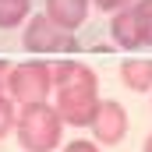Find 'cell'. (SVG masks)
Returning <instances> with one entry per match:
<instances>
[{
	"instance_id": "6",
	"label": "cell",
	"mask_w": 152,
	"mask_h": 152,
	"mask_svg": "<svg viewBox=\"0 0 152 152\" xmlns=\"http://www.w3.org/2000/svg\"><path fill=\"white\" fill-rule=\"evenodd\" d=\"M50 75H53V88H75V85H85V88H99V75L81 64L78 57H64V60H53L50 64Z\"/></svg>"
},
{
	"instance_id": "15",
	"label": "cell",
	"mask_w": 152,
	"mask_h": 152,
	"mask_svg": "<svg viewBox=\"0 0 152 152\" xmlns=\"http://www.w3.org/2000/svg\"><path fill=\"white\" fill-rule=\"evenodd\" d=\"M11 67H14V64H11L7 57H0V92H7V81H11Z\"/></svg>"
},
{
	"instance_id": "16",
	"label": "cell",
	"mask_w": 152,
	"mask_h": 152,
	"mask_svg": "<svg viewBox=\"0 0 152 152\" xmlns=\"http://www.w3.org/2000/svg\"><path fill=\"white\" fill-rule=\"evenodd\" d=\"M142 152H152V134L145 138V145H142Z\"/></svg>"
},
{
	"instance_id": "5",
	"label": "cell",
	"mask_w": 152,
	"mask_h": 152,
	"mask_svg": "<svg viewBox=\"0 0 152 152\" xmlns=\"http://www.w3.org/2000/svg\"><path fill=\"white\" fill-rule=\"evenodd\" d=\"M88 127L96 134V145H120L124 134H127V110L117 99H99L96 117H92Z\"/></svg>"
},
{
	"instance_id": "2",
	"label": "cell",
	"mask_w": 152,
	"mask_h": 152,
	"mask_svg": "<svg viewBox=\"0 0 152 152\" xmlns=\"http://www.w3.org/2000/svg\"><path fill=\"white\" fill-rule=\"evenodd\" d=\"M53 92V75H50V64L39 57V60H25V64H14L11 67V81H7V96L21 106V103H39V99H50Z\"/></svg>"
},
{
	"instance_id": "13",
	"label": "cell",
	"mask_w": 152,
	"mask_h": 152,
	"mask_svg": "<svg viewBox=\"0 0 152 152\" xmlns=\"http://www.w3.org/2000/svg\"><path fill=\"white\" fill-rule=\"evenodd\" d=\"M60 152H99V145H96V142H88V138H78V142H67Z\"/></svg>"
},
{
	"instance_id": "14",
	"label": "cell",
	"mask_w": 152,
	"mask_h": 152,
	"mask_svg": "<svg viewBox=\"0 0 152 152\" xmlns=\"http://www.w3.org/2000/svg\"><path fill=\"white\" fill-rule=\"evenodd\" d=\"M92 4H96V11H110V14H113V11H120V7L134 4V0H92Z\"/></svg>"
},
{
	"instance_id": "3",
	"label": "cell",
	"mask_w": 152,
	"mask_h": 152,
	"mask_svg": "<svg viewBox=\"0 0 152 152\" xmlns=\"http://www.w3.org/2000/svg\"><path fill=\"white\" fill-rule=\"evenodd\" d=\"M25 50L28 53H67V57H75L78 53V39L67 32V28H60V25H53L46 14H36V18H28L25 21Z\"/></svg>"
},
{
	"instance_id": "7",
	"label": "cell",
	"mask_w": 152,
	"mask_h": 152,
	"mask_svg": "<svg viewBox=\"0 0 152 152\" xmlns=\"http://www.w3.org/2000/svg\"><path fill=\"white\" fill-rule=\"evenodd\" d=\"M88 7H92V0H46V11H42V14H46L53 25H60V28L75 32V28L85 25Z\"/></svg>"
},
{
	"instance_id": "9",
	"label": "cell",
	"mask_w": 152,
	"mask_h": 152,
	"mask_svg": "<svg viewBox=\"0 0 152 152\" xmlns=\"http://www.w3.org/2000/svg\"><path fill=\"white\" fill-rule=\"evenodd\" d=\"M120 81L131 92H152V57H127L120 64Z\"/></svg>"
},
{
	"instance_id": "10",
	"label": "cell",
	"mask_w": 152,
	"mask_h": 152,
	"mask_svg": "<svg viewBox=\"0 0 152 152\" xmlns=\"http://www.w3.org/2000/svg\"><path fill=\"white\" fill-rule=\"evenodd\" d=\"M32 0H0V28H18L28 21Z\"/></svg>"
},
{
	"instance_id": "12",
	"label": "cell",
	"mask_w": 152,
	"mask_h": 152,
	"mask_svg": "<svg viewBox=\"0 0 152 152\" xmlns=\"http://www.w3.org/2000/svg\"><path fill=\"white\" fill-rule=\"evenodd\" d=\"M14 120H18V103L7 92H0V138H7L14 131Z\"/></svg>"
},
{
	"instance_id": "11",
	"label": "cell",
	"mask_w": 152,
	"mask_h": 152,
	"mask_svg": "<svg viewBox=\"0 0 152 152\" xmlns=\"http://www.w3.org/2000/svg\"><path fill=\"white\" fill-rule=\"evenodd\" d=\"M134 18H138V36L142 46H152V0H134Z\"/></svg>"
},
{
	"instance_id": "8",
	"label": "cell",
	"mask_w": 152,
	"mask_h": 152,
	"mask_svg": "<svg viewBox=\"0 0 152 152\" xmlns=\"http://www.w3.org/2000/svg\"><path fill=\"white\" fill-rule=\"evenodd\" d=\"M110 36L120 50H138L142 46V36H138V18H134V7L127 4V7H120L113 11V18H110Z\"/></svg>"
},
{
	"instance_id": "1",
	"label": "cell",
	"mask_w": 152,
	"mask_h": 152,
	"mask_svg": "<svg viewBox=\"0 0 152 152\" xmlns=\"http://www.w3.org/2000/svg\"><path fill=\"white\" fill-rule=\"evenodd\" d=\"M14 134H18V145L25 152H57L60 138H64V120L53 110L50 99L21 103L18 120H14Z\"/></svg>"
},
{
	"instance_id": "4",
	"label": "cell",
	"mask_w": 152,
	"mask_h": 152,
	"mask_svg": "<svg viewBox=\"0 0 152 152\" xmlns=\"http://www.w3.org/2000/svg\"><path fill=\"white\" fill-rule=\"evenodd\" d=\"M53 110L60 113V120L67 127H88L92 117H96V106H99V88H85V85H75V88H53Z\"/></svg>"
}]
</instances>
